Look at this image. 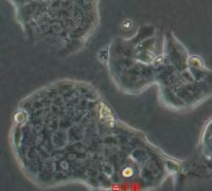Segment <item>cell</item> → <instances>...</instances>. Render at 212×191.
<instances>
[{"label": "cell", "instance_id": "6da1fadb", "mask_svg": "<svg viewBox=\"0 0 212 191\" xmlns=\"http://www.w3.org/2000/svg\"><path fill=\"white\" fill-rule=\"evenodd\" d=\"M24 14L37 20L42 15L51 16L54 24H77L82 18L95 22L97 0H15Z\"/></svg>", "mask_w": 212, "mask_h": 191}]
</instances>
